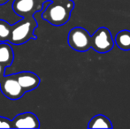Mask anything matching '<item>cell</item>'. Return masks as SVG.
I'll use <instances>...</instances> for the list:
<instances>
[{
    "label": "cell",
    "mask_w": 130,
    "mask_h": 129,
    "mask_svg": "<svg viewBox=\"0 0 130 129\" xmlns=\"http://www.w3.org/2000/svg\"><path fill=\"white\" fill-rule=\"evenodd\" d=\"M40 1H41L43 4H44L45 2H48V1H51V2H52V1H58V0H40Z\"/></svg>",
    "instance_id": "obj_16"
},
{
    "label": "cell",
    "mask_w": 130,
    "mask_h": 129,
    "mask_svg": "<svg viewBox=\"0 0 130 129\" xmlns=\"http://www.w3.org/2000/svg\"><path fill=\"white\" fill-rule=\"evenodd\" d=\"M67 43L75 51L86 52L91 48V35L85 28L76 27L69 31Z\"/></svg>",
    "instance_id": "obj_3"
},
{
    "label": "cell",
    "mask_w": 130,
    "mask_h": 129,
    "mask_svg": "<svg viewBox=\"0 0 130 129\" xmlns=\"http://www.w3.org/2000/svg\"><path fill=\"white\" fill-rule=\"evenodd\" d=\"M14 59V52L9 42L0 43V65L5 68L12 65Z\"/></svg>",
    "instance_id": "obj_9"
},
{
    "label": "cell",
    "mask_w": 130,
    "mask_h": 129,
    "mask_svg": "<svg viewBox=\"0 0 130 129\" xmlns=\"http://www.w3.org/2000/svg\"><path fill=\"white\" fill-rule=\"evenodd\" d=\"M0 90L2 94L11 100H19L26 94L15 77V73L5 75L0 80Z\"/></svg>",
    "instance_id": "obj_5"
},
{
    "label": "cell",
    "mask_w": 130,
    "mask_h": 129,
    "mask_svg": "<svg viewBox=\"0 0 130 129\" xmlns=\"http://www.w3.org/2000/svg\"><path fill=\"white\" fill-rule=\"evenodd\" d=\"M0 128H12V120L3 116H0Z\"/></svg>",
    "instance_id": "obj_13"
},
{
    "label": "cell",
    "mask_w": 130,
    "mask_h": 129,
    "mask_svg": "<svg viewBox=\"0 0 130 129\" xmlns=\"http://www.w3.org/2000/svg\"><path fill=\"white\" fill-rule=\"evenodd\" d=\"M15 77L26 93L37 88L41 82L40 77L37 74L28 71L17 72L15 73Z\"/></svg>",
    "instance_id": "obj_8"
},
{
    "label": "cell",
    "mask_w": 130,
    "mask_h": 129,
    "mask_svg": "<svg viewBox=\"0 0 130 129\" xmlns=\"http://www.w3.org/2000/svg\"><path fill=\"white\" fill-rule=\"evenodd\" d=\"M74 7V3L72 0L52 1L42 12L41 18L53 26H63L70 20Z\"/></svg>",
    "instance_id": "obj_1"
},
{
    "label": "cell",
    "mask_w": 130,
    "mask_h": 129,
    "mask_svg": "<svg viewBox=\"0 0 130 129\" xmlns=\"http://www.w3.org/2000/svg\"><path fill=\"white\" fill-rule=\"evenodd\" d=\"M114 39L108 28H99L91 35V48L98 53H107L114 46Z\"/></svg>",
    "instance_id": "obj_4"
},
{
    "label": "cell",
    "mask_w": 130,
    "mask_h": 129,
    "mask_svg": "<svg viewBox=\"0 0 130 129\" xmlns=\"http://www.w3.org/2000/svg\"><path fill=\"white\" fill-rule=\"evenodd\" d=\"M12 128H40V120L36 114L27 112L16 115L12 120Z\"/></svg>",
    "instance_id": "obj_7"
},
{
    "label": "cell",
    "mask_w": 130,
    "mask_h": 129,
    "mask_svg": "<svg viewBox=\"0 0 130 129\" xmlns=\"http://www.w3.org/2000/svg\"><path fill=\"white\" fill-rule=\"evenodd\" d=\"M114 43L122 50H130V31L121 30L115 35Z\"/></svg>",
    "instance_id": "obj_10"
},
{
    "label": "cell",
    "mask_w": 130,
    "mask_h": 129,
    "mask_svg": "<svg viewBox=\"0 0 130 129\" xmlns=\"http://www.w3.org/2000/svg\"><path fill=\"white\" fill-rule=\"evenodd\" d=\"M111 121L103 114L93 117L88 124V128H112Z\"/></svg>",
    "instance_id": "obj_11"
},
{
    "label": "cell",
    "mask_w": 130,
    "mask_h": 129,
    "mask_svg": "<svg viewBox=\"0 0 130 129\" xmlns=\"http://www.w3.org/2000/svg\"><path fill=\"white\" fill-rule=\"evenodd\" d=\"M5 67L4 66V65H0V80L2 79V78L5 76Z\"/></svg>",
    "instance_id": "obj_14"
},
{
    "label": "cell",
    "mask_w": 130,
    "mask_h": 129,
    "mask_svg": "<svg viewBox=\"0 0 130 129\" xmlns=\"http://www.w3.org/2000/svg\"><path fill=\"white\" fill-rule=\"evenodd\" d=\"M38 24L34 16L24 17L17 23L12 25V31L9 43L14 45H22L29 40H36V35L34 34Z\"/></svg>",
    "instance_id": "obj_2"
},
{
    "label": "cell",
    "mask_w": 130,
    "mask_h": 129,
    "mask_svg": "<svg viewBox=\"0 0 130 129\" xmlns=\"http://www.w3.org/2000/svg\"><path fill=\"white\" fill-rule=\"evenodd\" d=\"M10 0H0V5H5V4L7 3V2H9Z\"/></svg>",
    "instance_id": "obj_15"
},
{
    "label": "cell",
    "mask_w": 130,
    "mask_h": 129,
    "mask_svg": "<svg viewBox=\"0 0 130 129\" xmlns=\"http://www.w3.org/2000/svg\"><path fill=\"white\" fill-rule=\"evenodd\" d=\"M12 11L21 18L34 16L43 9V4L40 0H14Z\"/></svg>",
    "instance_id": "obj_6"
},
{
    "label": "cell",
    "mask_w": 130,
    "mask_h": 129,
    "mask_svg": "<svg viewBox=\"0 0 130 129\" xmlns=\"http://www.w3.org/2000/svg\"><path fill=\"white\" fill-rule=\"evenodd\" d=\"M12 31V25L5 20H0V43L9 42Z\"/></svg>",
    "instance_id": "obj_12"
}]
</instances>
